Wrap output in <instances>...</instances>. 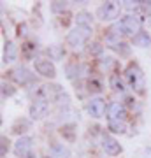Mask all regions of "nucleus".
<instances>
[{
  "mask_svg": "<svg viewBox=\"0 0 151 158\" xmlns=\"http://www.w3.org/2000/svg\"><path fill=\"white\" fill-rule=\"evenodd\" d=\"M125 79L135 93H144V74L137 62H130L125 69Z\"/></svg>",
  "mask_w": 151,
  "mask_h": 158,
  "instance_id": "1",
  "label": "nucleus"
},
{
  "mask_svg": "<svg viewBox=\"0 0 151 158\" xmlns=\"http://www.w3.org/2000/svg\"><path fill=\"white\" fill-rule=\"evenodd\" d=\"M121 2H112V0H107V2H102L99 9H97V18L100 21H114L120 12H121Z\"/></svg>",
  "mask_w": 151,
  "mask_h": 158,
  "instance_id": "2",
  "label": "nucleus"
},
{
  "mask_svg": "<svg viewBox=\"0 0 151 158\" xmlns=\"http://www.w3.org/2000/svg\"><path fill=\"white\" fill-rule=\"evenodd\" d=\"M142 23H144V18L139 16V14H127V16H123L120 19V25L123 28V34L132 35V37H135L142 30Z\"/></svg>",
  "mask_w": 151,
  "mask_h": 158,
  "instance_id": "3",
  "label": "nucleus"
},
{
  "mask_svg": "<svg viewBox=\"0 0 151 158\" xmlns=\"http://www.w3.org/2000/svg\"><path fill=\"white\" fill-rule=\"evenodd\" d=\"M107 106H109V104H106V100H104L102 97L90 98V100L86 102V113H88L91 118L100 119V118H104V114L107 113Z\"/></svg>",
  "mask_w": 151,
  "mask_h": 158,
  "instance_id": "4",
  "label": "nucleus"
},
{
  "mask_svg": "<svg viewBox=\"0 0 151 158\" xmlns=\"http://www.w3.org/2000/svg\"><path fill=\"white\" fill-rule=\"evenodd\" d=\"M34 67H35V72L40 74L42 77H48V79L56 77V67L49 58H37V60H34Z\"/></svg>",
  "mask_w": 151,
  "mask_h": 158,
  "instance_id": "5",
  "label": "nucleus"
},
{
  "mask_svg": "<svg viewBox=\"0 0 151 158\" xmlns=\"http://www.w3.org/2000/svg\"><path fill=\"white\" fill-rule=\"evenodd\" d=\"M49 111V102L42 100V98H34L30 107H28V114H30V119H42Z\"/></svg>",
  "mask_w": 151,
  "mask_h": 158,
  "instance_id": "6",
  "label": "nucleus"
},
{
  "mask_svg": "<svg viewBox=\"0 0 151 158\" xmlns=\"http://www.w3.org/2000/svg\"><path fill=\"white\" fill-rule=\"evenodd\" d=\"M32 149H34V139L32 137L23 135L14 142V153L19 158H27L28 155H32Z\"/></svg>",
  "mask_w": 151,
  "mask_h": 158,
  "instance_id": "7",
  "label": "nucleus"
},
{
  "mask_svg": "<svg viewBox=\"0 0 151 158\" xmlns=\"http://www.w3.org/2000/svg\"><path fill=\"white\" fill-rule=\"evenodd\" d=\"M102 149H104L106 155H109V156H118V155H121V151H123L121 144H120L112 135H107V134L102 135Z\"/></svg>",
  "mask_w": 151,
  "mask_h": 158,
  "instance_id": "8",
  "label": "nucleus"
},
{
  "mask_svg": "<svg viewBox=\"0 0 151 158\" xmlns=\"http://www.w3.org/2000/svg\"><path fill=\"white\" fill-rule=\"evenodd\" d=\"M9 76H11V79L19 86H25V85H28V83L32 81V72H30L27 67H23V65L14 67L11 72H9Z\"/></svg>",
  "mask_w": 151,
  "mask_h": 158,
  "instance_id": "9",
  "label": "nucleus"
},
{
  "mask_svg": "<svg viewBox=\"0 0 151 158\" xmlns=\"http://www.w3.org/2000/svg\"><path fill=\"white\" fill-rule=\"evenodd\" d=\"M127 116V109L121 102H111L107 106V121L109 119H125Z\"/></svg>",
  "mask_w": 151,
  "mask_h": 158,
  "instance_id": "10",
  "label": "nucleus"
},
{
  "mask_svg": "<svg viewBox=\"0 0 151 158\" xmlns=\"http://www.w3.org/2000/svg\"><path fill=\"white\" fill-rule=\"evenodd\" d=\"M49 153L53 158H70V149L62 142H49Z\"/></svg>",
  "mask_w": 151,
  "mask_h": 158,
  "instance_id": "11",
  "label": "nucleus"
},
{
  "mask_svg": "<svg viewBox=\"0 0 151 158\" xmlns=\"http://www.w3.org/2000/svg\"><path fill=\"white\" fill-rule=\"evenodd\" d=\"M18 60V48L12 40H6L4 44V63H14Z\"/></svg>",
  "mask_w": 151,
  "mask_h": 158,
  "instance_id": "12",
  "label": "nucleus"
},
{
  "mask_svg": "<svg viewBox=\"0 0 151 158\" xmlns=\"http://www.w3.org/2000/svg\"><path fill=\"white\" fill-rule=\"evenodd\" d=\"M84 42H86V39L78 32V28L70 30V32L67 34V44L70 46V48H74V49H76V48H81Z\"/></svg>",
  "mask_w": 151,
  "mask_h": 158,
  "instance_id": "13",
  "label": "nucleus"
},
{
  "mask_svg": "<svg viewBox=\"0 0 151 158\" xmlns=\"http://www.w3.org/2000/svg\"><path fill=\"white\" fill-rule=\"evenodd\" d=\"M107 130L112 134H127V123L125 119H109L107 121Z\"/></svg>",
  "mask_w": 151,
  "mask_h": 158,
  "instance_id": "14",
  "label": "nucleus"
},
{
  "mask_svg": "<svg viewBox=\"0 0 151 158\" xmlns=\"http://www.w3.org/2000/svg\"><path fill=\"white\" fill-rule=\"evenodd\" d=\"M132 42H134L137 48H149L151 46V35L148 34L146 30H141L135 37H132Z\"/></svg>",
  "mask_w": 151,
  "mask_h": 158,
  "instance_id": "15",
  "label": "nucleus"
},
{
  "mask_svg": "<svg viewBox=\"0 0 151 158\" xmlns=\"http://www.w3.org/2000/svg\"><path fill=\"white\" fill-rule=\"evenodd\" d=\"M30 128H32V121H30V119H27V118L16 119V121H14V125H12V132H14V134H18V135H21V134L28 132Z\"/></svg>",
  "mask_w": 151,
  "mask_h": 158,
  "instance_id": "16",
  "label": "nucleus"
},
{
  "mask_svg": "<svg viewBox=\"0 0 151 158\" xmlns=\"http://www.w3.org/2000/svg\"><path fill=\"white\" fill-rule=\"evenodd\" d=\"M74 21H76V27H91V23H93V16L86 11H81L76 14L74 18Z\"/></svg>",
  "mask_w": 151,
  "mask_h": 158,
  "instance_id": "17",
  "label": "nucleus"
},
{
  "mask_svg": "<svg viewBox=\"0 0 151 158\" xmlns=\"http://www.w3.org/2000/svg\"><path fill=\"white\" fill-rule=\"evenodd\" d=\"M60 135L69 142H74L76 141V125L74 123H67L63 125L62 128H60Z\"/></svg>",
  "mask_w": 151,
  "mask_h": 158,
  "instance_id": "18",
  "label": "nucleus"
},
{
  "mask_svg": "<svg viewBox=\"0 0 151 158\" xmlns=\"http://www.w3.org/2000/svg\"><path fill=\"white\" fill-rule=\"evenodd\" d=\"M109 86H111L112 91H116V93H125V90H127L123 79L120 77L118 74H112L111 77H109Z\"/></svg>",
  "mask_w": 151,
  "mask_h": 158,
  "instance_id": "19",
  "label": "nucleus"
},
{
  "mask_svg": "<svg viewBox=\"0 0 151 158\" xmlns=\"http://www.w3.org/2000/svg\"><path fill=\"white\" fill-rule=\"evenodd\" d=\"M46 53H48V56H49L51 62H53V60H63V56H65L63 48H62V46H58V44L49 46V48L46 49Z\"/></svg>",
  "mask_w": 151,
  "mask_h": 158,
  "instance_id": "20",
  "label": "nucleus"
},
{
  "mask_svg": "<svg viewBox=\"0 0 151 158\" xmlns=\"http://www.w3.org/2000/svg\"><path fill=\"white\" fill-rule=\"evenodd\" d=\"M65 74H67L69 79H76L79 77V74H81V67L78 65V62H70L65 65Z\"/></svg>",
  "mask_w": 151,
  "mask_h": 158,
  "instance_id": "21",
  "label": "nucleus"
},
{
  "mask_svg": "<svg viewBox=\"0 0 151 158\" xmlns=\"http://www.w3.org/2000/svg\"><path fill=\"white\" fill-rule=\"evenodd\" d=\"M35 51H37V46H35L34 42H25V44L21 46L23 56L28 58V60H32V58L35 56Z\"/></svg>",
  "mask_w": 151,
  "mask_h": 158,
  "instance_id": "22",
  "label": "nucleus"
},
{
  "mask_svg": "<svg viewBox=\"0 0 151 158\" xmlns=\"http://www.w3.org/2000/svg\"><path fill=\"white\" fill-rule=\"evenodd\" d=\"M88 91L90 93H99V91H102V81H99L97 77H90L88 79Z\"/></svg>",
  "mask_w": 151,
  "mask_h": 158,
  "instance_id": "23",
  "label": "nucleus"
},
{
  "mask_svg": "<svg viewBox=\"0 0 151 158\" xmlns=\"http://www.w3.org/2000/svg\"><path fill=\"white\" fill-rule=\"evenodd\" d=\"M67 7H69V2H51V11L55 14L67 11Z\"/></svg>",
  "mask_w": 151,
  "mask_h": 158,
  "instance_id": "24",
  "label": "nucleus"
},
{
  "mask_svg": "<svg viewBox=\"0 0 151 158\" xmlns=\"http://www.w3.org/2000/svg\"><path fill=\"white\" fill-rule=\"evenodd\" d=\"M112 49H116L118 53H120V55H125V56H127V55L130 53V46L127 44V42H120V44H118V46H114Z\"/></svg>",
  "mask_w": 151,
  "mask_h": 158,
  "instance_id": "25",
  "label": "nucleus"
},
{
  "mask_svg": "<svg viewBox=\"0 0 151 158\" xmlns=\"http://www.w3.org/2000/svg\"><path fill=\"white\" fill-rule=\"evenodd\" d=\"M11 142H9V139H7L6 135H2V149H0V155H2V158H6V155L9 153V149H11V146H9Z\"/></svg>",
  "mask_w": 151,
  "mask_h": 158,
  "instance_id": "26",
  "label": "nucleus"
},
{
  "mask_svg": "<svg viewBox=\"0 0 151 158\" xmlns=\"http://www.w3.org/2000/svg\"><path fill=\"white\" fill-rule=\"evenodd\" d=\"M121 7H123V9H128V11H132V9H134V11H137V9L141 7V2H132V0H125V2H121Z\"/></svg>",
  "mask_w": 151,
  "mask_h": 158,
  "instance_id": "27",
  "label": "nucleus"
},
{
  "mask_svg": "<svg viewBox=\"0 0 151 158\" xmlns=\"http://www.w3.org/2000/svg\"><path fill=\"white\" fill-rule=\"evenodd\" d=\"M16 93V88H12L11 85H6V83H2V97L6 98V97H11Z\"/></svg>",
  "mask_w": 151,
  "mask_h": 158,
  "instance_id": "28",
  "label": "nucleus"
},
{
  "mask_svg": "<svg viewBox=\"0 0 151 158\" xmlns=\"http://www.w3.org/2000/svg\"><path fill=\"white\" fill-rule=\"evenodd\" d=\"M76 28H78V32L81 35H83L84 39L88 40L90 37H91V34H93V30H91V27H76Z\"/></svg>",
  "mask_w": 151,
  "mask_h": 158,
  "instance_id": "29",
  "label": "nucleus"
},
{
  "mask_svg": "<svg viewBox=\"0 0 151 158\" xmlns=\"http://www.w3.org/2000/svg\"><path fill=\"white\" fill-rule=\"evenodd\" d=\"M114 65V58L111 56H106V58H100V67L106 69V70H109V69Z\"/></svg>",
  "mask_w": 151,
  "mask_h": 158,
  "instance_id": "30",
  "label": "nucleus"
},
{
  "mask_svg": "<svg viewBox=\"0 0 151 158\" xmlns=\"http://www.w3.org/2000/svg\"><path fill=\"white\" fill-rule=\"evenodd\" d=\"M102 49H104V48H102L100 42H93V44H90V48H88V51L91 55H100Z\"/></svg>",
  "mask_w": 151,
  "mask_h": 158,
  "instance_id": "31",
  "label": "nucleus"
},
{
  "mask_svg": "<svg viewBox=\"0 0 151 158\" xmlns=\"http://www.w3.org/2000/svg\"><path fill=\"white\" fill-rule=\"evenodd\" d=\"M27 23H23V25H19V27H18V35H19V37H27Z\"/></svg>",
  "mask_w": 151,
  "mask_h": 158,
  "instance_id": "32",
  "label": "nucleus"
},
{
  "mask_svg": "<svg viewBox=\"0 0 151 158\" xmlns=\"http://www.w3.org/2000/svg\"><path fill=\"white\" fill-rule=\"evenodd\" d=\"M144 158H151V148H146L144 149Z\"/></svg>",
  "mask_w": 151,
  "mask_h": 158,
  "instance_id": "33",
  "label": "nucleus"
},
{
  "mask_svg": "<svg viewBox=\"0 0 151 158\" xmlns=\"http://www.w3.org/2000/svg\"><path fill=\"white\" fill-rule=\"evenodd\" d=\"M27 158H35V156H34V153H32V155H28V156H27Z\"/></svg>",
  "mask_w": 151,
  "mask_h": 158,
  "instance_id": "34",
  "label": "nucleus"
},
{
  "mask_svg": "<svg viewBox=\"0 0 151 158\" xmlns=\"http://www.w3.org/2000/svg\"><path fill=\"white\" fill-rule=\"evenodd\" d=\"M44 158H49V156H44ZM51 158H53V156H51Z\"/></svg>",
  "mask_w": 151,
  "mask_h": 158,
  "instance_id": "35",
  "label": "nucleus"
}]
</instances>
